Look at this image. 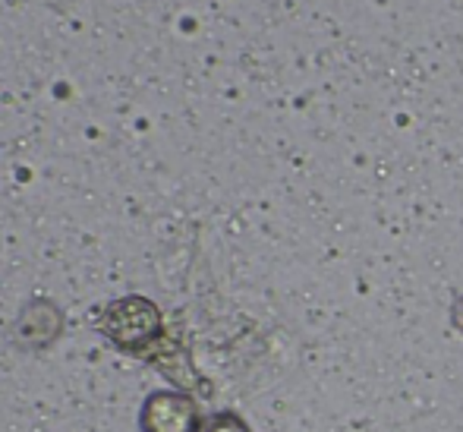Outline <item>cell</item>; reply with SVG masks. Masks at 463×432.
Masks as SVG:
<instances>
[{"instance_id":"3","label":"cell","mask_w":463,"mask_h":432,"mask_svg":"<svg viewBox=\"0 0 463 432\" xmlns=\"http://www.w3.org/2000/svg\"><path fill=\"white\" fill-rule=\"evenodd\" d=\"M199 432H250V427L243 423V417H237L233 410H221L202 420Z\"/></svg>"},{"instance_id":"1","label":"cell","mask_w":463,"mask_h":432,"mask_svg":"<svg viewBox=\"0 0 463 432\" xmlns=\"http://www.w3.org/2000/svg\"><path fill=\"white\" fill-rule=\"evenodd\" d=\"M98 331L123 353H146L161 338V310L146 297H120L98 316Z\"/></svg>"},{"instance_id":"2","label":"cell","mask_w":463,"mask_h":432,"mask_svg":"<svg viewBox=\"0 0 463 432\" xmlns=\"http://www.w3.org/2000/svg\"><path fill=\"white\" fill-rule=\"evenodd\" d=\"M202 417L189 395L180 391H152L142 404V432H199Z\"/></svg>"}]
</instances>
